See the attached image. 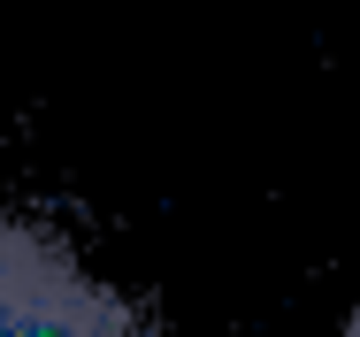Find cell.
I'll use <instances>...</instances> for the list:
<instances>
[{
  "label": "cell",
  "instance_id": "cell-1",
  "mask_svg": "<svg viewBox=\"0 0 360 337\" xmlns=\"http://www.w3.org/2000/svg\"><path fill=\"white\" fill-rule=\"evenodd\" d=\"M0 337H153L131 291L77 261L62 230L0 207Z\"/></svg>",
  "mask_w": 360,
  "mask_h": 337
},
{
  "label": "cell",
  "instance_id": "cell-2",
  "mask_svg": "<svg viewBox=\"0 0 360 337\" xmlns=\"http://www.w3.org/2000/svg\"><path fill=\"white\" fill-rule=\"evenodd\" d=\"M345 337H360V307H353V322H345Z\"/></svg>",
  "mask_w": 360,
  "mask_h": 337
}]
</instances>
